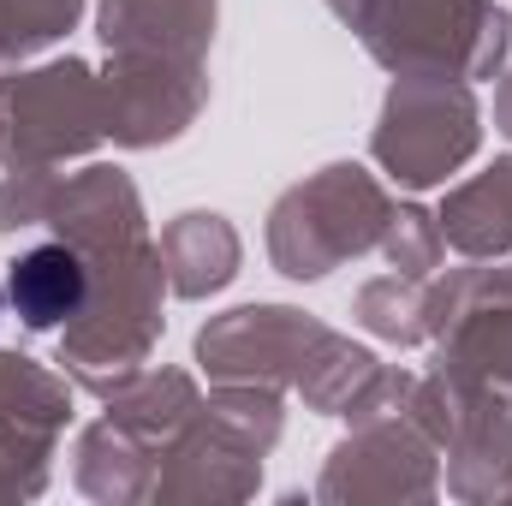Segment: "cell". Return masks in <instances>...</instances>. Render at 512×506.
<instances>
[{
	"label": "cell",
	"mask_w": 512,
	"mask_h": 506,
	"mask_svg": "<svg viewBox=\"0 0 512 506\" xmlns=\"http://www.w3.org/2000/svg\"><path fill=\"white\" fill-rule=\"evenodd\" d=\"M6 304L24 328H60L90 304V268L72 245H30L6 268Z\"/></svg>",
	"instance_id": "cell-1"
},
{
	"label": "cell",
	"mask_w": 512,
	"mask_h": 506,
	"mask_svg": "<svg viewBox=\"0 0 512 506\" xmlns=\"http://www.w3.org/2000/svg\"><path fill=\"white\" fill-rule=\"evenodd\" d=\"M0 310H6V280H0Z\"/></svg>",
	"instance_id": "cell-2"
}]
</instances>
